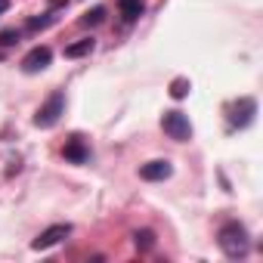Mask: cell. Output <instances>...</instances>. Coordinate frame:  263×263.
<instances>
[{
    "instance_id": "6da1fadb",
    "label": "cell",
    "mask_w": 263,
    "mask_h": 263,
    "mask_svg": "<svg viewBox=\"0 0 263 263\" xmlns=\"http://www.w3.org/2000/svg\"><path fill=\"white\" fill-rule=\"evenodd\" d=\"M217 241H220V251H223L229 260H241V257H248V251H251V238H248V229H245L241 223H226V226L220 229Z\"/></svg>"
},
{
    "instance_id": "7a4b0ae2",
    "label": "cell",
    "mask_w": 263,
    "mask_h": 263,
    "mask_svg": "<svg viewBox=\"0 0 263 263\" xmlns=\"http://www.w3.org/2000/svg\"><path fill=\"white\" fill-rule=\"evenodd\" d=\"M62 115H65V93L56 90V93L37 108V115H34V127H44V130H47V127H53Z\"/></svg>"
},
{
    "instance_id": "3957f363",
    "label": "cell",
    "mask_w": 263,
    "mask_h": 263,
    "mask_svg": "<svg viewBox=\"0 0 263 263\" xmlns=\"http://www.w3.org/2000/svg\"><path fill=\"white\" fill-rule=\"evenodd\" d=\"M161 127H164V134L171 137V140H177V143H186V140H192V124H189V115H183V111H164V118H161Z\"/></svg>"
},
{
    "instance_id": "277c9868",
    "label": "cell",
    "mask_w": 263,
    "mask_h": 263,
    "mask_svg": "<svg viewBox=\"0 0 263 263\" xmlns=\"http://www.w3.org/2000/svg\"><path fill=\"white\" fill-rule=\"evenodd\" d=\"M65 235H71V223H56V226H50V229H44L34 241H31V248L34 251H47V248H53V245H59Z\"/></svg>"
},
{
    "instance_id": "5b68a950",
    "label": "cell",
    "mask_w": 263,
    "mask_h": 263,
    "mask_svg": "<svg viewBox=\"0 0 263 263\" xmlns=\"http://www.w3.org/2000/svg\"><path fill=\"white\" fill-rule=\"evenodd\" d=\"M50 59H53V50H50V47H34L31 53H25L22 71H25V74H37V71H44V68L50 65Z\"/></svg>"
},
{
    "instance_id": "8992f818",
    "label": "cell",
    "mask_w": 263,
    "mask_h": 263,
    "mask_svg": "<svg viewBox=\"0 0 263 263\" xmlns=\"http://www.w3.org/2000/svg\"><path fill=\"white\" fill-rule=\"evenodd\" d=\"M254 115H257V102L251 99V96H245V99H238L235 105H232V127H238V130H245V127H251V121H254Z\"/></svg>"
},
{
    "instance_id": "52a82bcc",
    "label": "cell",
    "mask_w": 263,
    "mask_h": 263,
    "mask_svg": "<svg viewBox=\"0 0 263 263\" xmlns=\"http://www.w3.org/2000/svg\"><path fill=\"white\" fill-rule=\"evenodd\" d=\"M171 174H174V164H171V161H149V164H143V167H140V177H143V180H149V183L167 180Z\"/></svg>"
},
{
    "instance_id": "ba28073f",
    "label": "cell",
    "mask_w": 263,
    "mask_h": 263,
    "mask_svg": "<svg viewBox=\"0 0 263 263\" xmlns=\"http://www.w3.org/2000/svg\"><path fill=\"white\" fill-rule=\"evenodd\" d=\"M62 155H65V161H71V164H84V161L90 158V149L84 146L81 137H71V140L65 143V152H62Z\"/></svg>"
},
{
    "instance_id": "9c48e42d",
    "label": "cell",
    "mask_w": 263,
    "mask_h": 263,
    "mask_svg": "<svg viewBox=\"0 0 263 263\" xmlns=\"http://www.w3.org/2000/svg\"><path fill=\"white\" fill-rule=\"evenodd\" d=\"M118 10L124 22H137L146 13V0H118Z\"/></svg>"
},
{
    "instance_id": "30bf717a",
    "label": "cell",
    "mask_w": 263,
    "mask_h": 263,
    "mask_svg": "<svg viewBox=\"0 0 263 263\" xmlns=\"http://www.w3.org/2000/svg\"><path fill=\"white\" fill-rule=\"evenodd\" d=\"M93 47H96V41H93V37H81V41H74V44H68V47H65V59L90 56V53H93Z\"/></svg>"
},
{
    "instance_id": "8fae6325",
    "label": "cell",
    "mask_w": 263,
    "mask_h": 263,
    "mask_svg": "<svg viewBox=\"0 0 263 263\" xmlns=\"http://www.w3.org/2000/svg\"><path fill=\"white\" fill-rule=\"evenodd\" d=\"M134 241H137L140 251H152V245H155V232H152V229H140V232L134 235Z\"/></svg>"
},
{
    "instance_id": "7c38bea8",
    "label": "cell",
    "mask_w": 263,
    "mask_h": 263,
    "mask_svg": "<svg viewBox=\"0 0 263 263\" xmlns=\"http://www.w3.org/2000/svg\"><path fill=\"white\" fill-rule=\"evenodd\" d=\"M102 19H105V7H93L90 13H84V16H81V25H87V28H90V25H99Z\"/></svg>"
},
{
    "instance_id": "4fadbf2b",
    "label": "cell",
    "mask_w": 263,
    "mask_h": 263,
    "mask_svg": "<svg viewBox=\"0 0 263 263\" xmlns=\"http://www.w3.org/2000/svg\"><path fill=\"white\" fill-rule=\"evenodd\" d=\"M53 22H56V13H44L41 19H31V22H28V31H44V28L53 25Z\"/></svg>"
},
{
    "instance_id": "5bb4252c",
    "label": "cell",
    "mask_w": 263,
    "mask_h": 263,
    "mask_svg": "<svg viewBox=\"0 0 263 263\" xmlns=\"http://www.w3.org/2000/svg\"><path fill=\"white\" fill-rule=\"evenodd\" d=\"M189 87H192L189 78H177V81L171 84V96H174V99H183V96L189 93Z\"/></svg>"
},
{
    "instance_id": "9a60e30c",
    "label": "cell",
    "mask_w": 263,
    "mask_h": 263,
    "mask_svg": "<svg viewBox=\"0 0 263 263\" xmlns=\"http://www.w3.org/2000/svg\"><path fill=\"white\" fill-rule=\"evenodd\" d=\"M19 37H22V34H19L16 28H7V31H0V47H16V44H19Z\"/></svg>"
},
{
    "instance_id": "2e32d148",
    "label": "cell",
    "mask_w": 263,
    "mask_h": 263,
    "mask_svg": "<svg viewBox=\"0 0 263 263\" xmlns=\"http://www.w3.org/2000/svg\"><path fill=\"white\" fill-rule=\"evenodd\" d=\"M7 10H10V0H0V16H4Z\"/></svg>"
}]
</instances>
